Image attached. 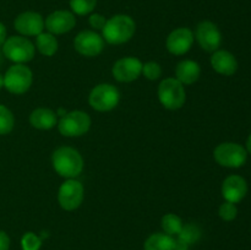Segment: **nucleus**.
I'll use <instances>...</instances> for the list:
<instances>
[{
  "instance_id": "f257e3e1",
  "label": "nucleus",
  "mask_w": 251,
  "mask_h": 250,
  "mask_svg": "<svg viewBox=\"0 0 251 250\" xmlns=\"http://www.w3.org/2000/svg\"><path fill=\"white\" fill-rule=\"evenodd\" d=\"M51 164L59 175L66 179H75L82 172L83 158L77 150L61 146L53 152Z\"/></svg>"
},
{
  "instance_id": "f03ea898",
  "label": "nucleus",
  "mask_w": 251,
  "mask_h": 250,
  "mask_svg": "<svg viewBox=\"0 0 251 250\" xmlns=\"http://www.w3.org/2000/svg\"><path fill=\"white\" fill-rule=\"evenodd\" d=\"M136 31V24L129 15H115L107 20L102 29V37L107 43L123 44L129 42Z\"/></svg>"
},
{
  "instance_id": "7ed1b4c3",
  "label": "nucleus",
  "mask_w": 251,
  "mask_h": 250,
  "mask_svg": "<svg viewBox=\"0 0 251 250\" xmlns=\"http://www.w3.org/2000/svg\"><path fill=\"white\" fill-rule=\"evenodd\" d=\"M158 98L161 104L169 110H176L185 104L186 92L184 85L176 78H164L158 86Z\"/></svg>"
},
{
  "instance_id": "20e7f679",
  "label": "nucleus",
  "mask_w": 251,
  "mask_h": 250,
  "mask_svg": "<svg viewBox=\"0 0 251 250\" xmlns=\"http://www.w3.org/2000/svg\"><path fill=\"white\" fill-rule=\"evenodd\" d=\"M2 53L9 60L16 64H24L33 59L36 47L26 37L12 36L6 38L2 44Z\"/></svg>"
},
{
  "instance_id": "39448f33",
  "label": "nucleus",
  "mask_w": 251,
  "mask_h": 250,
  "mask_svg": "<svg viewBox=\"0 0 251 250\" xmlns=\"http://www.w3.org/2000/svg\"><path fill=\"white\" fill-rule=\"evenodd\" d=\"M33 81V74L28 66L15 64L10 66L4 75V87L14 95H24L29 90Z\"/></svg>"
},
{
  "instance_id": "423d86ee",
  "label": "nucleus",
  "mask_w": 251,
  "mask_h": 250,
  "mask_svg": "<svg viewBox=\"0 0 251 250\" xmlns=\"http://www.w3.org/2000/svg\"><path fill=\"white\" fill-rule=\"evenodd\" d=\"M120 100V92L115 86L110 83L97 85L88 96V102L93 109L98 112H109L113 110Z\"/></svg>"
},
{
  "instance_id": "0eeeda50",
  "label": "nucleus",
  "mask_w": 251,
  "mask_h": 250,
  "mask_svg": "<svg viewBox=\"0 0 251 250\" xmlns=\"http://www.w3.org/2000/svg\"><path fill=\"white\" fill-rule=\"evenodd\" d=\"M213 157L220 166L227 168H240L247 162L248 151L242 145L235 142H223L216 147Z\"/></svg>"
},
{
  "instance_id": "6e6552de",
  "label": "nucleus",
  "mask_w": 251,
  "mask_h": 250,
  "mask_svg": "<svg viewBox=\"0 0 251 250\" xmlns=\"http://www.w3.org/2000/svg\"><path fill=\"white\" fill-rule=\"evenodd\" d=\"M91 127V118L82 110L65 113L58 123V129L63 136L78 137L85 135Z\"/></svg>"
},
{
  "instance_id": "1a4fd4ad",
  "label": "nucleus",
  "mask_w": 251,
  "mask_h": 250,
  "mask_svg": "<svg viewBox=\"0 0 251 250\" xmlns=\"http://www.w3.org/2000/svg\"><path fill=\"white\" fill-rule=\"evenodd\" d=\"M85 196V189L81 181L66 179L58 191V202L64 210L74 211L80 207Z\"/></svg>"
},
{
  "instance_id": "9d476101",
  "label": "nucleus",
  "mask_w": 251,
  "mask_h": 250,
  "mask_svg": "<svg viewBox=\"0 0 251 250\" xmlns=\"http://www.w3.org/2000/svg\"><path fill=\"white\" fill-rule=\"evenodd\" d=\"M76 51L83 56H97L104 48V39L95 31H81L74 39Z\"/></svg>"
},
{
  "instance_id": "9b49d317",
  "label": "nucleus",
  "mask_w": 251,
  "mask_h": 250,
  "mask_svg": "<svg viewBox=\"0 0 251 250\" xmlns=\"http://www.w3.org/2000/svg\"><path fill=\"white\" fill-rule=\"evenodd\" d=\"M196 39L201 48L206 51L218 50L222 43V33L217 25L213 24L212 21H201L196 27Z\"/></svg>"
},
{
  "instance_id": "f8f14e48",
  "label": "nucleus",
  "mask_w": 251,
  "mask_h": 250,
  "mask_svg": "<svg viewBox=\"0 0 251 250\" xmlns=\"http://www.w3.org/2000/svg\"><path fill=\"white\" fill-rule=\"evenodd\" d=\"M142 65L144 64L134 56L122 58L113 65V76L119 82H132L142 74Z\"/></svg>"
},
{
  "instance_id": "ddd939ff",
  "label": "nucleus",
  "mask_w": 251,
  "mask_h": 250,
  "mask_svg": "<svg viewBox=\"0 0 251 250\" xmlns=\"http://www.w3.org/2000/svg\"><path fill=\"white\" fill-rule=\"evenodd\" d=\"M75 14L68 10H56L44 20V28L54 36L68 33L75 27Z\"/></svg>"
},
{
  "instance_id": "4468645a",
  "label": "nucleus",
  "mask_w": 251,
  "mask_h": 250,
  "mask_svg": "<svg viewBox=\"0 0 251 250\" xmlns=\"http://www.w3.org/2000/svg\"><path fill=\"white\" fill-rule=\"evenodd\" d=\"M194 43V33L188 27H179L167 37V49L173 55H184L190 50Z\"/></svg>"
},
{
  "instance_id": "2eb2a0df",
  "label": "nucleus",
  "mask_w": 251,
  "mask_h": 250,
  "mask_svg": "<svg viewBox=\"0 0 251 250\" xmlns=\"http://www.w3.org/2000/svg\"><path fill=\"white\" fill-rule=\"evenodd\" d=\"M14 27L22 36H38L44 29V19L36 11H25L15 19Z\"/></svg>"
},
{
  "instance_id": "dca6fc26",
  "label": "nucleus",
  "mask_w": 251,
  "mask_h": 250,
  "mask_svg": "<svg viewBox=\"0 0 251 250\" xmlns=\"http://www.w3.org/2000/svg\"><path fill=\"white\" fill-rule=\"evenodd\" d=\"M248 193V184L243 176L229 175L222 184V195L226 201L237 203L245 198Z\"/></svg>"
},
{
  "instance_id": "f3484780",
  "label": "nucleus",
  "mask_w": 251,
  "mask_h": 250,
  "mask_svg": "<svg viewBox=\"0 0 251 250\" xmlns=\"http://www.w3.org/2000/svg\"><path fill=\"white\" fill-rule=\"evenodd\" d=\"M211 65L216 73L225 76L234 75L238 70V61L235 56L230 51L222 49L213 51L211 56Z\"/></svg>"
},
{
  "instance_id": "a211bd4d",
  "label": "nucleus",
  "mask_w": 251,
  "mask_h": 250,
  "mask_svg": "<svg viewBox=\"0 0 251 250\" xmlns=\"http://www.w3.org/2000/svg\"><path fill=\"white\" fill-rule=\"evenodd\" d=\"M201 75V68L196 61L183 60L176 65V78L183 85H193Z\"/></svg>"
},
{
  "instance_id": "6ab92c4d",
  "label": "nucleus",
  "mask_w": 251,
  "mask_h": 250,
  "mask_svg": "<svg viewBox=\"0 0 251 250\" xmlns=\"http://www.w3.org/2000/svg\"><path fill=\"white\" fill-rule=\"evenodd\" d=\"M29 123L38 130H50L58 124L56 114L48 108H37L29 115Z\"/></svg>"
},
{
  "instance_id": "aec40b11",
  "label": "nucleus",
  "mask_w": 251,
  "mask_h": 250,
  "mask_svg": "<svg viewBox=\"0 0 251 250\" xmlns=\"http://www.w3.org/2000/svg\"><path fill=\"white\" fill-rule=\"evenodd\" d=\"M145 250H176V239L166 233L150 235L144 245Z\"/></svg>"
},
{
  "instance_id": "412c9836",
  "label": "nucleus",
  "mask_w": 251,
  "mask_h": 250,
  "mask_svg": "<svg viewBox=\"0 0 251 250\" xmlns=\"http://www.w3.org/2000/svg\"><path fill=\"white\" fill-rule=\"evenodd\" d=\"M36 47L44 56H53L58 50V39L49 32H42L36 37Z\"/></svg>"
},
{
  "instance_id": "4be33fe9",
  "label": "nucleus",
  "mask_w": 251,
  "mask_h": 250,
  "mask_svg": "<svg viewBox=\"0 0 251 250\" xmlns=\"http://www.w3.org/2000/svg\"><path fill=\"white\" fill-rule=\"evenodd\" d=\"M201 238V229L199 228V225H194V223H188V225H184L181 228L180 233L178 234V242H180L181 244L189 245L195 244L200 240Z\"/></svg>"
},
{
  "instance_id": "5701e85b",
  "label": "nucleus",
  "mask_w": 251,
  "mask_h": 250,
  "mask_svg": "<svg viewBox=\"0 0 251 250\" xmlns=\"http://www.w3.org/2000/svg\"><path fill=\"white\" fill-rule=\"evenodd\" d=\"M184 223L179 216L174 215V213H167L162 217V228H163L164 233L168 235H178L180 233L181 228H183Z\"/></svg>"
},
{
  "instance_id": "b1692460",
  "label": "nucleus",
  "mask_w": 251,
  "mask_h": 250,
  "mask_svg": "<svg viewBox=\"0 0 251 250\" xmlns=\"http://www.w3.org/2000/svg\"><path fill=\"white\" fill-rule=\"evenodd\" d=\"M15 125V118L11 110L0 104V135H7L12 131Z\"/></svg>"
},
{
  "instance_id": "393cba45",
  "label": "nucleus",
  "mask_w": 251,
  "mask_h": 250,
  "mask_svg": "<svg viewBox=\"0 0 251 250\" xmlns=\"http://www.w3.org/2000/svg\"><path fill=\"white\" fill-rule=\"evenodd\" d=\"M97 6V0H70L71 11L80 16L91 14Z\"/></svg>"
},
{
  "instance_id": "a878e982",
  "label": "nucleus",
  "mask_w": 251,
  "mask_h": 250,
  "mask_svg": "<svg viewBox=\"0 0 251 250\" xmlns=\"http://www.w3.org/2000/svg\"><path fill=\"white\" fill-rule=\"evenodd\" d=\"M22 250H39L42 245V239L33 232L25 233L21 239Z\"/></svg>"
},
{
  "instance_id": "bb28decb",
  "label": "nucleus",
  "mask_w": 251,
  "mask_h": 250,
  "mask_svg": "<svg viewBox=\"0 0 251 250\" xmlns=\"http://www.w3.org/2000/svg\"><path fill=\"white\" fill-rule=\"evenodd\" d=\"M142 74H144V76L146 78L154 81L161 77L162 68L156 61H149V63H145L142 65Z\"/></svg>"
},
{
  "instance_id": "cd10ccee",
  "label": "nucleus",
  "mask_w": 251,
  "mask_h": 250,
  "mask_svg": "<svg viewBox=\"0 0 251 250\" xmlns=\"http://www.w3.org/2000/svg\"><path fill=\"white\" fill-rule=\"evenodd\" d=\"M218 215L222 218L223 221H233L235 220L238 215V208L235 206V203L229 202V201H226L222 205L220 206V210H218Z\"/></svg>"
},
{
  "instance_id": "c85d7f7f",
  "label": "nucleus",
  "mask_w": 251,
  "mask_h": 250,
  "mask_svg": "<svg viewBox=\"0 0 251 250\" xmlns=\"http://www.w3.org/2000/svg\"><path fill=\"white\" fill-rule=\"evenodd\" d=\"M88 22H90L92 28L103 29V27H104L105 24H107V19H105L103 15L95 12V14H91L90 19H88Z\"/></svg>"
},
{
  "instance_id": "c756f323",
  "label": "nucleus",
  "mask_w": 251,
  "mask_h": 250,
  "mask_svg": "<svg viewBox=\"0 0 251 250\" xmlns=\"http://www.w3.org/2000/svg\"><path fill=\"white\" fill-rule=\"evenodd\" d=\"M10 238L4 230H0V250H9Z\"/></svg>"
},
{
  "instance_id": "7c9ffc66",
  "label": "nucleus",
  "mask_w": 251,
  "mask_h": 250,
  "mask_svg": "<svg viewBox=\"0 0 251 250\" xmlns=\"http://www.w3.org/2000/svg\"><path fill=\"white\" fill-rule=\"evenodd\" d=\"M5 41H6V27L0 22V46H2Z\"/></svg>"
},
{
  "instance_id": "2f4dec72",
  "label": "nucleus",
  "mask_w": 251,
  "mask_h": 250,
  "mask_svg": "<svg viewBox=\"0 0 251 250\" xmlns=\"http://www.w3.org/2000/svg\"><path fill=\"white\" fill-rule=\"evenodd\" d=\"M245 150H247L249 153H251V134L249 135V137H248V140H247V149Z\"/></svg>"
},
{
  "instance_id": "473e14b6",
  "label": "nucleus",
  "mask_w": 251,
  "mask_h": 250,
  "mask_svg": "<svg viewBox=\"0 0 251 250\" xmlns=\"http://www.w3.org/2000/svg\"><path fill=\"white\" fill-rule=\"evenodd\" d=\"M2 87H4V76L0 74V90H1Z\"/></svg>"
},
{
  "instance_id": "72a5a7b5",
  "label": "nucleus",
  "mask_w": 251,
  "mask_h": 250,
  "mask_svg": "<svg viewBox=\"0 0 251 250\" xmlns=\"http://www.w3.org/2000/svg\"><path fill=\"white\" fill-rule=\"evenodd\" d=\"M180 250H189V249H180Z\"/></svg>"
}]
</instances>
